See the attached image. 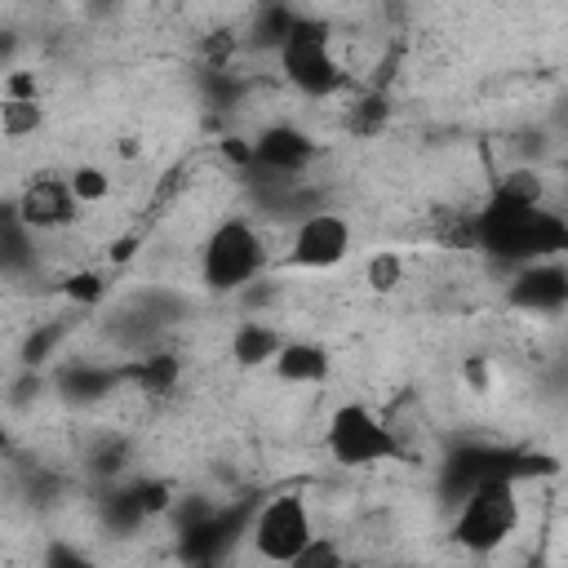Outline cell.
Instances as JSON below:
<instances>
[{
  "instance_id": "cell-2",
  "label": "cell",
  "mask_w": 568,
  "mask_h": 568,
  "mask_svg": "<svg viewBox=\"0 0 568 568\" xmlns=\"http://www.w3.org/2000/svg\"><path fill=\"white\" fill-rule=\"evenodd\" d=\"M266 271V240L248 217H226L209 231L200 248V280L213 293H240Z\"/></svg>"
},
{
  "instance_id": "cell-11",
  "label": "cell",
  "mask_w": 568,
  "mask_h": 568,
  "mask_svg": "<svg viewBox=\"0 0 568 568\" xmlns=\"http://www.w3.org/2000/svg\"><path fill=\"white\" fill-rule=\"evenodd\" d=\"M169 506H173L169 484H160V479H138V484H129V488H120V493L106 497V519H111L115 528H138V524H146L151 515H164Z\"/></svg>"
},
{
  "instance_id": "cell-14",
  "label": "cell",
  "mask_w": 568,
  "mask_h": 568,
  "mask_svg": "<svg viewBox=\"0 0 568 568\" xmlns=\"http://www.w3.org/2000/svg\"><path fill=\"white\" fill-rule=\"evenodd\" d=\"M124 377H129V386H138L142 395H169V390H178L182 359H178V355H164V351H151V355L124 364Z\"/></svg>"
},
{
  "instance_id": "cell-4",
  "label": "cell",
  "mask_w": 568,
  "mask_h": 568,
  "mask_svg": "<svg viewBox=\"0 0 568 568\" xmlns=\"http://www.w3.org/2000/svg\"><path fill=\"white\" fill-rule=\"evenodd\" d=\"M324 448L337 466H377V462L399 457V435L390 430L382 413H373L359 399H346L328 413Z\"/></svg>"
},
{
  "instance_id": "cell-15",
  "label": "cell",
  "mask_w": 568,
  "mask_h": 568,
  "mask_svg": "<svg viewBox=\"0 0 568 568\" xmlns=\"http://www.w3.org/2000/svg\"><path fill=\"white\" fill-rule=\"evenodd\" d=\"M124 377V368H102V364H71L62 368V395L75 399V404H93L102 395H111Z\"/></svg>"
},
{
  "instance_id": "cell-17",
  "label": "cell",
  "mask_w": 568,
  "mask_h": 568,
  "mask_svg": "<svg viewBox=\"0 0 568 568\" xmlns=\"http://www.w3.org/2000/svg\"><path fill=\"white\" fill-rule=\"evenodd\" d=\"M31 235H36V231L18 217V204L9 200V204L0 209V244H4V253H0V257H4V271H9V275H22V266L36 257Z\"/></svg>"
},
{
  "instance_id": "cell-1",
  "label": "cell",
  "mask_w": 568,
  "mask_h": 568,
  "mask_svg": "<svg viewBox=\"0 0 568 568\" xmlns=\"http://www.w3.org/2000/svg\"><path fill=\"white\" fill-rule=\"evenodd\" d=\"M470 244L506 266L564 257L568 253V217L550 213L546 204H519V200L493 191L470 213Z\"/></svg>"
},
{
  "instance_id": "cell-13",
  "label": "cell",
  "mask_w": 568,
  "mask_h": 568,
  "mask_svg": "<svg viewBox=\"0 0 568 568\" xmlns=\"http://www.w3.org/2000/svg\"><path fill=\"white\" fill-rule=\"evenodd\" d=\"M280 346H284L280 328H271V324H262V320H244V324L235 328V337H231V355H235V364H240V368L275 364Z\"/></svg>"
},
{
  "instance_id": "cell-6",
  "label": "cell",
  "mask_w": 568,
  "mask_h": 568,
  "mask_svg": "<svg viewBox=\"0 0 568 568\" xmlns=\"http://www.w3.org/2000/svg\"><path fill=\"white\" fill-rule=\"evenodd\" d=\"M253 550L266 564H297L302 550L315 541V519L302 493H280L253 515Z\"/></svg>"
},
{
  "instance_id": "cell-18",
  "label": "cell",
  "mask_w": 568,
  "mask_h": 568,
  "mask_svg": "<svg viewBox=\"0 0 568 568\" xmlns=\"http://www.w3.org/2000/svg\"><path fill=\"white\" fill-rule=\"evenodd\" d=\"M40 124H44V106L36 98L4 93V102H0V129H4V138H31Z\"/></svg>"
},
{
  "instance_id": "cell-19",
  "label": "cell",
  "mask_w": 568,
  "mask_h": 568,
  "mask_svg": "<svg viewBox=\"0 0 568 568\" xmlns=\"http://www.w3.org/2000/svg\"><path fill=\"white\" fill-rule=\"evenodd\" d=\"M493 191H501V195H510L519 204H546V178L537 169H510V173L497 178Z\"/></svg>"
},
{
  "instance_id": "cell-9",
  "label": "cell",
  "mask_w": 568,
  "mask_h": 568,
  "mask_svg": "<svg viewBox=\"0 0 568 568\" xmlns=\"http://www.w3.org/2000/svg\"><path fill=\"white\" fill-rule=\"evenodd\" d=\"M320 146L306 129L280 120V124H266L257 138H253V164L248 169H266V173H280V178H302L311 164H315Z\"/></svg>"
},
{
  "instance_id": "cell-23",
  "label": "cell",
  "mask_w": 568,
  "mask_h": 568,
  "mask_svg": "<svg viewBox=\"0 0 568 568\" xmlns=\"http://www.w3.org/2000/svg\"><path fill=\"white\" fill-rule=\"evenodd\" d=\"M67 337V324H40L27 342H22V364L27 368H36V364H44L53 351H58V342Z\"/></svg>"
},
{
  "instance_id": "cell-8",
  "label": "cell",
  "mask_w": 568,
  "mask_h": 568,
  "mask_svg": "<svg viewBox=\"0 0 568 568\" xmlns=\"http://www.w3.org/2000/svg\"><path fill=\"white\" fill-rule=\"evenodd\" d=\"M506 302L515 311H528V315H550V311L568 306V262L541 257V262L515 266L510 288H506Z\"/></svg>"
},
{
  "instance_id": "cell-7",
  "label": "cell",
  "mask_w": 568,
  "mask_h": 568,
  "mask_svg": "<svg viewBox=\"0 0 568 568\" xmlns=\"http://www.w3.org/2000/svg\"><path fill=\"white\" fill-rule=\"evenodd\" d=\"M351 253V222L333 209H315L297 217L293 240H288V262L302 271H333Z\"/></svg>"
},
{
  "instance_id": "cell-28",
  "label": "cell",
  "mask_w": 568,
  "mask_h": 568,
  "mask_svg": "<svg viewBox=\"0 0 568 568\" xmlns=\"http://www.w3.org/2000/svg\"><path fill=\"white\" fill-rule=\"evenodd\" d=\"M84 4H89V9H111L115 0H84Z\"/></svg>"
},
{
  "instance_id": "cell-5",
  "label": "cell",
  "mask_w": 568,
  "mask_h": 568,
  "mask_svg": "<svg viewBox=\"0 0 568 568\" xmlns=\"http://www.w3.org/2000/svg\"><path fill=\"white\" fill-rule=\"evenodd\" d=\"M275 58H280V67H284V80H288L302 98H328V93L342 84V62H337V53H333L328 22H320V18H306V13H302Z\"/></svg>"
},
{
  "instance_id": "cell-12",
  "label": "cell",
  "mask_w": 568,
  "mask_h": 568,
  "mask_svg": "<svg viewBox=\"0 0 568 568\" xmlns=\"http://www.w3.org/2000/svg\"><path fill=\"white\" fill-rule=\"evenodd\" d=\"M275 373H280V382H293V386H320L328 377V351L320 342L293 337L275 355Z\"/></svg>"
},
{
  "instance_id": "cell-21",
  "label": "cell",
  "mask_w": 568,
  "mask_h": 568,
  "mask_svg": "<svg viewBox=\"0 0 568 568\" xmlns=\"http://www.w3.org/2000/svg\"><path fill=\"white\" fill-rule=\"evenodd\" d=\"M67 178H71V191H75L80 204H98V200H106V191H111V178H106L98 164H75Z\"/></svg>"
},
{
  "instance_id": "cell-3",
  "label": "cell",
  "mask_w": 568,
  "mask_h": 568,
  "mask_svg": "<svg viewBox=\"0 0 568 568\" xmlns=\"http://www.w3.org/2000/svg\"><path fill=\"white\" fill-rule=\"evenodd\" d=\"M519 528V493H515V479H484L475 484L462 501H457V515H453V541L470 555H488L497 550L510 532Z\"/></svg>"
},
{
  "instance_id": "cell-10",
  "label": "cell",
  "mask_w": 568,
  "mask_h": 568,
  "mask_svg": "<svg viewBox=\"0 0 568 568\" xmlns=\"http://www.w3.org/2000/svg\"><path fill=\"white\" fill-rule=\"evenodd\" d=\"M18 217L31 226V231H58L75 217L80 200L71 191V178L67 173H36L22 191H18Z\"/></svg>"
},
{
  "instance_id": "cell-22",
  "label": "cell",
  "mask_w": 568,
  "mask_h": 568,
  "mask_svg": "<svg viewBox=\"0 0 568 568\" xmlns=\"http://www.w3.org/2000/svg\"><path fill=\"white\" fill-rule=\"evenodd\" d=\"M364 280H368V288H373V293H390V288L404 280V262H399V253H390V248L373 253V257H368Z\"/></svg>"
},
{
  "instance_id": "cell-26",
  "label": "cell",
  "mask_w": 568,
  "mask_h": 568,
  "mask_svg": "<svg viewBox=\"0 0 568 568\" xmlns=\"http://www.w3.org/2000/svg\"><path fill=\"white\" fill-rule=\"evenodd\" d=\"M67 297H71V302H98V297H102V280H98L93 271H80V275L67 280Z\"/></svg>"
},
{
  "instance_id": "cell-25",
  "label": "cell",
  "mask_w": 568,
  "mask_h": 568,
  "mask_svg": "<svg viewBox=\"0 0 568 568\" xmlns=\"http://www.w3.org/2000/svg\"><path fill=\"white\" fill-rule=\"evenodd\" d=\"M337 564H342V550H337L328 537L315 532V541L302 550V559H297L293 568H337Z\"/></svg>"
},
{
  "instance_id": "cell-20",
  "label": "cell",
  "mask_w": 568,
  "mask_h": 568,
  "mask_svg": "<svg viewBox=\"0 0 568 568\" xmlns=\"http://www.w3.org/2000/svg\"><path fill=\"white\" fill-rule=\"evenodd\" d=\"M386 120H390V106H386V98H382V93H364V98L351 106V115H346L351 133H364V138L382 133V124H386Z\"/></svg>"
},
{
  "instance_id": "cell-16",
  "label": "cell",
  "mask_w": 568,
  "mask_h": 568,
  "mask_svg": "<svg viewBox=\"0 0 568 568\" xmlns=\"http://www.w3.org/2000/svg\"><path fill=\"white\" fill-rule=\"evenodd\" d=\"M297 18H302V13L288 9L284 0H266V4L257 9L253 27H248V44H253V49H271V53H280V44L288 40V31H293Z\"/></svg>"
},
{
  "instance_id": "cell-24",
  "label": "cell",
  "mask_w": 568,
  "mask_h": 568,
  "mask_svg": "<svg viewBox=\"0 0 568 568\" xmlns=\"http://www.w3.org/2000/svg\"><path fill=\"white\" fill-rule=\"evenodd\" d=\"M124 462H129V444H124L120 435H106V439L89 453V470H93V475H106V479H111V475H120V470H124Z\"/></svg>"
},
{
  "instance_id": "cell-27",
  "label": "cell",
  "mask_w": 568,
  "mask_h": 568,
  "mask_svg": "<svg viewBox=\"0 0 568 568\" xmlns=\"http://www.w3.org/2000/svg\"><path fill=\"white\" fill-rule=\"evenodd\" d=\"M44 564H84V555H80V550H67V546H53V550L44 555Z\"/></svg>"
}]
</instances>
